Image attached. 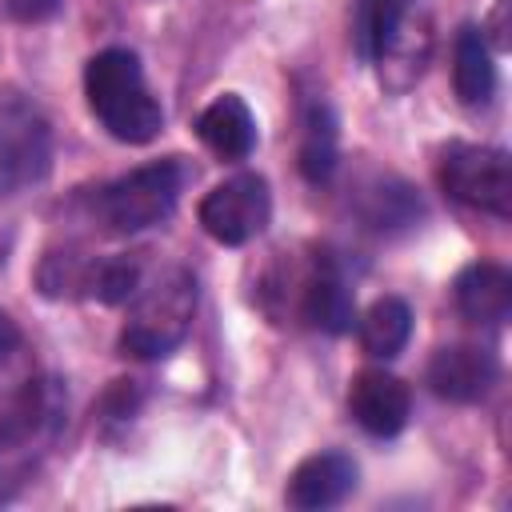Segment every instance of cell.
Returning a JSON list of instances; mask_svg holds the SVG:
<instances>
[{
	"label": "cell",
	"instance_id": "obj_1",
	"mask_svg": "<svg viewBox=\"0 0 512 512\" xmlns=\"http://www.w3.org/2000/svg\"><path fill=\"white\" fill-rule=\"evenodd\" d=\"M64 420V392L56 380L36 372H16L8 388H0V488L20 484L36 456L52 444Z\"/></svg>",
	"mask_w": 512,
	"mask_h": 512
},
{
	"label": "cell",
	"instance_id": "obj_2",
	"mask_svg": "<svg viewBox=\"0 0 512 512\" xmlns=\"http://www.w3.org/2000/svg\"><path fill=\"white\" fill-rule=\"evenodd\" d=\"M360 52L376 60L380 80L404 92L420 80L432 52V12L424 0H360Z\"/></svg>",
	"mask_w": 512,
	"mask_h": 512
},
{
	"label": "cell",
	"instance_id": "obj_3",
	"mask_svg": "<svg viewBox=\"0 0 512 512\" xmlns=\"http://www.w3.org/2000/svg\"><path fill=\"white\" fill-rule=\"evenodd\" d=\"M84 96L96 120L124 144H148L160 124V100L152 96L140 60L128 48H104L84 68Z\"/></svg>",
	"mask_w": 512,
	"mask_h": 512
},
{
	"label": "cell",
	"instance_id": "obj_4",
	"mask_svg": "<svg viewBox=\"0 0 512 512\" xmlns=\"http://www.w3.org/2000/svg\"><path fill=\"white\" fill-rule=\"evenodd\" d=\"M192 312H196V280L184 268H168L152 284L136 288L132 312L120 332V348L136 360H160L188 336Z\"/></svg>",
	"mask_w": 512,
	"mask_h": 512
},
{
	"label": "cell",
	"instance_id": "obj_5",
	"mask_svg": "<svg viewBox=\"0 0 512 512\" xmlns=\"http://www.w3.org/2000/svg\"><path fill=\"white\" fill-rule=\"evenodd\" d=\"M184 164L180 160H152L132 168L128 176L112 180L100 192V220L112 232H140L172 216L180 188H184Z\"/></svg>",
	"mask_w": 512,
	"mask_h": 512
},
{
	"label": "cell",
	"instance_id": "obj_6",
	"mask_svg": "<svg viewBox=\"0 0 512 512\" xmlns=\"http://www.w3.org/2000/svg\"><path fill=\"white\" fill-rule=\"evenodd\" d=\"M440 188L480 212L512 216V160L488 144H448L440 156Z\"/></svg>",
	"mask_w": 512,
	"mask_h": 512
},
{
	"label": "cell",
	"instance_id": "obj_7",
	"mask_svg": "<svg viewBox=\"0 0 512 512\" xmlns=\"http://www.w3.org/2000/svg\"><path fill=\"white\" fill-rule=\"evenodd\" d=\"M52 168V132L36 104L8 96L0 100V192L40 184Z\"/></svg>",
	"mask_w": 512,
	"mask_h": 512
},
{
	"label": "cell",
	"instance_id": "obj_8",
	"mask_svg": "<svg viewBox=\"0 0 512 512\" xmlns=\"http://www.w3.org/2000/svg\"><path fill=\"white\" fill-rule=\"evenodd\" d=\"M200 224L216 244H248L252 236H260L268 228L272 216V192L264 184V176L240 172L224 184H216L204 200H200Z\"/></svg>",
	"mask_w": 512,
	"mask_h": 512
},
{
	"label": "cell",
	"instance_id": "obj_9",
	"mask_svg": "<svg viewBox=\"0 0 512 512\" xmlns=\"http://www.w3.org/2000/svg\"><path fill=\"white\" fill-rule=\"evenodd\" d=\"M496 356L488 348L476 344H448L436 348V356L428 360V388L440 400L452 404H476L488 396V388L496 384Z\"/></svg>",
	"mask_w": 512,
	"mask_h": 512
},
{
	"label": "cell",
	"instance_id": "obj_10",
	"mask_svg": "<svg viewBox=\"0 0 512 512\" xmlns=\"http://www.w3.org/2000/svg\"><path fill=\"white\" fill-rule=\"evenodd\" d=\"M348 408H352V420L384 440V436H396L404 424H408V412H412V392L400 376L384 372V368H368L352 380V392H348Z\"/></svg>",
	"mask_w": 512,
	"mask_h": 512
},
{
	"label": "cell",
	"instance_id": "obj_11",
	"mask_svg": "<svg viewBox=\"0 0 512 512\" xmlns=\"http://www.w3.org/2000/svg\"><path fill=\"white\" fill-rule=\"evenodd\" d=\"M356 488V460L344 452H316L300 460L288 480V504L300 512H320L340 504Z\"/></svg>",
	"mask_w": 512,
	"mask_h": 512
},
{
	"label": "cell",
	"instance_id": "obj_12",
	"mask_svg": "<svg viewBox=\"0 0 512 512\" xmlns=\"http://www.w3.org/2000/svg\"><path fill=\"white\" fill-rule=\"evenodd\" d=\"M196 136L200 144L220 156V160H244L252 148H256V120H252V108L236 96V92H224L216 96L200 120H196Z\"/></svg>",
	"mask_w": 512,
	"mask_h": 512
},
{
	"label": "cell",
	"instance_id": "obj_13",
	"mask_svg": "<svg viewBox=\"0 0 512 512\" xmlns=\"http://www.w3.org/2000/svg\"><path fill=\"white\" fill-rule=\"evenodd\" d=\"M452 296H456V308L464 320L500 324L512 312V276L492 260H476L456 276Z\"/></svg>",
	"mask_w": 512,
	"mask_h": 512
},
{
	"label": "cell",
	"instance_id": "obj_14",
	"mask_svg": "<svg viewBox=\"0 0 512 512\" xmlns=\"http://www.w3.org/2000/svg\"><path fill=\"white\" fill-rule=\"evenodd\" d=\"M300 312H304L308 324H316V328H324V332H348V328H352L356 304H352V292H348V284L340 280L336 268L320 264V268L304 280Z\"/></svg>",
	"mask_w": 512,
	"mask_h": 512
},
{
	"label": "cell",
	"instance_id": "obj_15",
	"mask_svg": "<svg viewBox=\"0 0 512 512\" xmlns=\"http://www.w3.org/2000/svg\"><path fill=\"white\" fill-rule=\"evenodd\" d=\"M452 84L464 104H484L496 88V64H492L488 40L472 24L460 28V36L452 44Z\"/></svg>",
	"mask_w": 512,
	"mask_h": 512
},
{
	"label": "cell",
	"instance_id": "obj_16",
	"mask_svg": "<svg viewBox=\"0 0 512 512\" xmlns=\"http://www.w3.org/2000/svg\"><path fill=\"white\" fill-rule=\"evenodd\" d=\"M412 336V312L400 296H380L364 316H360V344L376 360L400 356V348Z\"/></svg>",
	"mask_w": 512,
	"mask_h": 512
},
{
	"label": "cell",
	"instance_id": "obj_17",
	"mask_svg": "<svg viewBox=\"0 0 512 512\" xmlns=\"http://www.w3.org/2000/svg\"><path fill=\"white\" fill-rule=\"evenodd\" d=\"M300 172L312 184H324L336 172V120L324 104H316L304 120V144H300Z\"/></svg>",
	"mask_w": 512,
	"mask_h": 512
},
{
	"label": "cell",
	"instance_id": "obj_18",
	"mask_svg": "<svg viewBox=\"0 0 512 512\" xmlns=\"http://www.w3.org/2000/svg\"><path fill=\"white\" fill-rule=\"evenodd\" d=\"M140 288V264L128 260V256H108V260H96L88 264V276H84V292L96 296L100 304H124L132 300Z\"/></svg>",
	"mask_w": 512,
	"mask_h": 512
},
{
	"label": "cell",
	"instance_id": "obj_19",
	"mask_svg": "<svg viewBox=\"0 0 512 512\" xmlns=\"http://www.w3.org/2000/svg\"><path fill=\"white\" fill-rule=\"evenodd\" d=\"M56 4H60V0H4L8 16H12V20H24V24L52 16V12H56Z\"/></svg>",
	"mask_w": 512,
	"mask_h": 512
},
{
	"label": "cell",
	"instance_id": "obj_20",
	"mask_svg": "<svg viewBox=\"0 0 512 512\" xmlns=\"http://www.w3.org/2000/svg\"><path fill=\"white\" fill-rule=\"evenodd\" d=\"M16 352H20V328L8 312H0V368L8 360H16Z\"/></svg>",
	"mask_w": 512,
	"mask_h": 512
}]
</instances>
